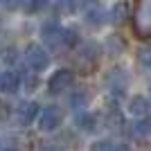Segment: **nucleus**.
<instances>
[{
    "label": "nucleus",
    "instance_id": "f257e3e1",
    "mask_svg": "<svg viewBox=\"0 0 151 151\" xmlns=\"http://www.w3.org/2000/svg\"><path fill=\"white\" fill-rule=\"evenodd\" d=\"M41 34H43V41L47 45H52L54 50H59V47H68V45L77 43L75 32H72V29H63L59 23H47V25H43Z\"/></svg>",
    "mask_w": 151,
    "mask_h": 151
},
{
    "label": "nucleus",
    "instance_id": "f03ea898",
    "mask_svg": "<svg viewBox=\"0 0 151 151\" xmlns=\"http://www.w3.org/2000/svg\"><path fill=\"white\" fill-rule=\"evenodd\" d=\"M99 65V47L95 43H86L79 47L75 57V68L81 72V75H93Z\"/></svg>",
    "mask_w": 151,
    "mask_h": 151
},
{
    "label": "nucleus",
    "instance_id": "7ed1b4c3",
    "mask_svg": "<svg viewBox=\"0 0 151 151\" xmlns=\"http://www.w3.org/2000/svg\"><path fill=\"white\" fill-rule=\"evenodd\" d=\"M133 32L138 38H151V0H142L133 9Z\"/></svg>",
    "mask_w": 151,
    "mask_h": 151
},
{
    "label": "nucleus",
    "instance_id": "20e7f679",
    "mask_svg": "<svg viewBox=\"0 0 151 151\" xmlns=\"http://www.w3.org/2000/svg\"><path fill=\"white\" fill-rule=\"evenodd\" d=\"M25 63L32 70H45L47 63H50V57H47V52H45L41 45L32 43V45L25 47Z\"/></svg>",
    "mask_w": 151,
    "mask_h": 151
},
{
    "label": "nucleus",
    "instance_id": "39448f33",
    "mask_svg": "<svg viewBox=\"0 0 151 151\" xmlns=\"http://www.w3.org/2000/svg\"><path fill=\"white\" fill-rule=\"evenodd\" d=\"M72 83H75V75H72L70 70H59V72H54V75L50 77L47 90H50L52 95H59V93H63V90H68Z\"/></svg>",
    "mask_w": 151,
    "mask_h": 151
},
{
    "label": "nucleus",
    "instance_id": "423d86ee",
    "mask_svg": "<svg viewBox=\"0 0 151 151\" xmlns=\"http://www.w3.org/2000/svg\"><path fill=\"white\" fill-rule=\"evenodd\" d=\"M61 124V111L57 106H45L43 113L38 115V126L41 131H54Z\"/></svg>",
    "mask_w": 151,
    "mask_h": 151
},
{
    "label": "nucleus",
    "instance_id": "0eeeda50",
    "mask_svg": "<svg viewBox=\"0 0 151 151\" xmlns=\"http://www.w3.org/2000/svg\"><path fill=\"white\" fill-rule=\"evenodd\" d=\"M38 113V106L34 101H20L18 108H16V124L18 126H27L32 120H34V115Z\"/></svg>",
    "mask_w": 151,
    "mask_h": 151
},
{
    "label": "nucleus",
    "instance_id": "6e6552de",
    "mask_svg": "<svg viewBox=\"0 0 151 151\" xmlns=\"http://www.w3.org/2000/svg\"><path fill=\"white\" fill-rule=\"evenodd\" d=\"M108 88L113 90H117V95H122L126 90V75L122 72V70H111V75H108Z\"/></svg>",
    "mask_w": 151,
    "mask_h": 151
},
{
    "label": "nucleus",
    "instance_id": "1a4fd4ad",
    "mask_svg": "<svg viewBox=\"0 0 151 151\" xmlns=\"http://www.w3.org/2000/svg\"><path fill=\"white\" fill-rule=\"evenodd\" d=\"M104 18H106V12H104L101 7H93V9L86 14V23H88V25H101Z\"/></svg>",
    "mask_w": 151,
    "mask_h": 151
},
{
    "label": "nucleus",
    "instance_id": "9d476101",
    "mask_svg": "<svg viewBox=\"0 0 151 151\" xmlns=\"http://www.w3.org/2000/svg\"><path fill=\"white\" fill-rule=\"evenodd\" d=\"M147 111H149V101L145 99V97H133L131 99V113L133 115H145Z\"/></svg>",
    "mask_w": 151,
    "mask_h": 151
},
{
    "label": "nucleus",
    "instance_id": "9b49d317",
    "mask_svg": "<svg viewBox=\"0 0 151 151\" xmlns=\"http://www.w3.org/2000/svg\"><path fill=\"white\" fill-rule=\"evenodd\" d=\"M93 151H126V149L117 142H111V140H99L93 145Z\"/></svg>",
    "mask_w": 151,
    "mask_h": 151
},
{
    "label": "nucleus",
    "instance_id": "f8f14e48",
    "mask_svg": "<svg viewBox=\"0 0 151 151\" xmlns=\"http://www.w3.org/2000/svg\"><path fill=\"white\" fill-rule=\"evenodd\" d=\"M133 135H138V138H142V135H151V117L149 120H142L138 122V124H133Z\"/></svg>",
    "mask_w": 151,
    "mask_h": 151
},
{
    "label": "nucleus",
    "instance_id": "ddd939ff",
    "mask_svg": "<svg viewBox=\"0 0 151 151\" xmlns=\"http://www.w3.org/2000/svg\"><path fill=\"white\" fill-rule=\"evenodd\" d=\"M16 83H18V77L14 72H7L5 79H2V90L5 93H16Z\"/></svg>",
    "mask_w": 151,
    "mask_h": 151
},
{
    "label": "nucleus",
    "instance_id": "4468645a",
    "mask_svg": "<svg viewBox=\"0 0 151 151\" xmlns=\"http://www.w3.org/2000/svg\"><path fill=\"white\" fill-rule=\"evenodd\" d=\"M138 61L142 68H151V50L149 47H142V50L138 52Z\"/></svg>",
    "mask_w": 151,
    "mask_h": 151
},
{
    "label": "nucleus",
    "instance_id": "2eb2a0df",
    "mask_svg": "<svg viewBox=\"0 0 151 151\" xmlns=\"http://www.w3.org/2000/svg\"><path fill=\"white\" fill-rule=\"evenodd\" d=\"M86 101H88V95H86V93H81V95L77 93L75 97H72V106H75V108H83V106H86Z\"/></svg>",
    "mask_w": 151,
    "mask_h": 151
},
{
    "label": "nucleus",
    "instance_id": "dca6fc26",
    "mask_svg": "<svg viewBox=\"0 0 151 151\" xmlns=\"http://www.w3.org/2000/svg\"><path fill=\"white\" fill-rule=\"evenodd\" d=\"M124 12H126V5L113 7V20H115V23H122V18H124Z\"/></svg>",
    "mask_w": 151,
    "mask_h": 151
},
{
    "label": "nucleus",
    "instance_id": "f3484780",
    "mask_svg": "<svg viewBox=\"0 0 151 151\" xmlns=\"http://www.w3.org/2000/svg\"><path fill=\"white\" fill-rule=\"evenodd\" d=\"M23 7H25L27 12H36V9H41V7H43V2H25Z\"/></svg>",
    "mask_w": 151,
    "mask_h": 151
},
{
    "label": "nucleus",
    "instance_id": "a211bd4d",
    "mask_svg": "<svg viewBox=\"0 0 151 151\" xmlns=\"http://www.w3.org/2000/svg\"><path fill=\"white\" fill-rule=\"evenodd\" d=\"M0 151H16V147L12 145V147H9V149H7V147H5V149H0Z\"/></svg>",
    "mask_w": 151,
    "mask_h": 151
}]
</instances>
